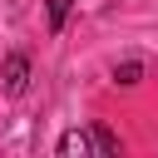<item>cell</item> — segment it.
<instances>
[{
	"instance_id": "3",
	"label": "cell",
	"mask_w": 158,
	"mask_h": 158,
	"mask_svg": "<svg viewBox=\"0 0 158 158\" xmlns=\"http://www.w3.org/2000/svg\"><path fill=\"white\" fill-rule=\"evenodd\" d=\"M89 138H94V153H104V158H114V153H118V138H114L104 123H94V128H89Z\"/></svg>"
},
{
	"instance_id": "2",
	"label": "cell",
	"mask_w": 158,
	"mask_h": 158,
	"mask_svg": "<svg viewBox=\"0 0 158 158\" xmlns=\"http://www.w3.org/2000/svg\"><path fill=\"white\" fill-rule=\"evenodd\" d=\"M59 153H64V158H89V153H94V138L79 133V128H69V133L59 138Z\"/></svg>"
},
{
	"instance_id": "4",
	"label": "cell",
	"mask_w": 158,
	"mask_h": 158,
	"mask_svg": "<svg viewBox=\"0 0 158 158\" xmlns=\"http://www.w3.org/2000/svg\"><path fill=\"white\" fill-rule=\"evenodd\" d=\"M44 5H49V30H64V20H69V10L79 0H44Z\"/></svg>"
},
{
	"instance_id": "5",
	"label": "cell",
	"mask_w": 158,
	"mask_h": 158,
	"mask_svg": "<svg viewBox=\"0 0 158 158\" xmlns=\"http://www.w3.org/2000/svg\"><path fill=\"white\" fill-rule=\"evenodd\" d=\"M114 79H118V84H138V79H143V64H138V59H128V64H118V69H114Z\"/></svg>"
},
{
	"instance_id": "1",
	"label": "cell",
	"mask_w": 158,
	"mask_h": 158,
	"mask_svg": "<svg viewBox=\"0 0 158 158\" xmlns=\"http://www.w3.org/2000/svg\"><path fill=\"white\" fill-rule=\"evenodd\" d=\"M0 79H5V94H25V84H30V59H25V54H10L5 69H0Z\"/></svg>"
}]
</instances>
